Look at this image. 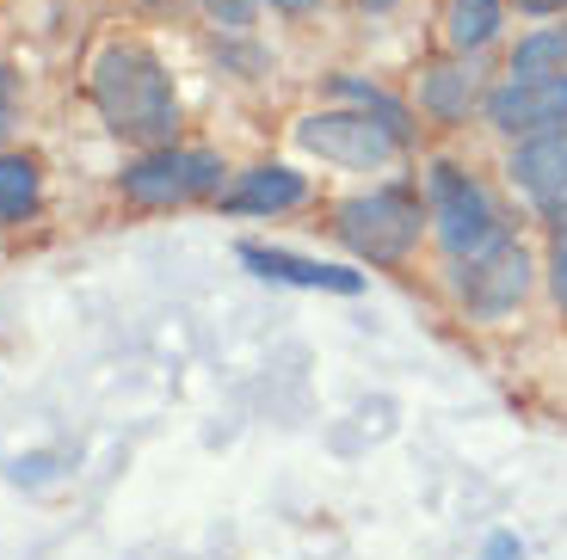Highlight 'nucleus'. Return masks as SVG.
Wrapping results in <instances>:
<instances>
[{
  "mask_svg": "<svg viewBox=\"0 0 567 560\" xmlns=\"http://www.w3.org/2000/svg\"><path fill=\"white\" fill-rule=\"evenodd\" d=\"M518 554H525V548H518V536H494L482 560H518Z\"/></svg>",
  "mask_w": 567,
  "mask_h": 560,
  "instance_id": "17",
  "label": "nucleus"
},
{
  "mask_svg": "<svg viewBox=\"0 0 567 560\" xmlns=\"http://www.w3.org/2000/svg\"><path fill=\"white\" fill-rule=\"evenodd\" d=\"M223 185V160L198 155V148H155L124 173V197L130 204H148V210H167V204H192V197L216 191Z\"/></svg>",
  "mask_w": 567,
  "mask_h": 560,
  "instance_id": "3",
  "label": "nucleus"
},
{
  "mask_svg": "<svg viewBox=\"0 0 567 560\" xmlns=\"http://www.w3.org/2000/svg\"><path fill=\"white\" fill-rule=\"evenodd\" d=\"M241 266H254L259 278L271 283H297V290H333V295H358L364 278L340 266H315V259H297V252H278V247H241Z\"/></svg>",
  "mask_w": 567,
  "mask_h": 560,
  "instance_id": "8",
  "label": "nucleus"
},
{
  "mask_svg": "<svg viewBox=\"0 0 567 560\" xmlns=\"http://www.w3.org/2000/svg\"><path fill=\"white\" fill-rule=\"evenodd\" d=\"M512 185H525L530 197H567V124L537 129V136L512 155Z\"/></svg>",
  "mask_w": 567,
  "mask_h": 560,
  "instance_id": "9",
  "label": "nucleus"
},
{
  "mask_svg": "<svg viewBox=\"0 0 567 560\" xmlns=\"http://www.w3.org/2000/svg\"><path fill=\"white\" fill-rule=\"evenodd\" d=\"M364 7H389V0H364Z\"/></svg>",
  "mask_w": 567,
  "mask_h": 560,
  "instance_id": "21",
  "label": "nucleus"
},
{
  "mask_svg": "<svg viewBox=\"0 0 567 560\" xmlns=\"http://www.w3.org/2000/svg\"><path fill=\"white\" fill-rule=\"evenodd\" d=\"M525 290H530V259H525V247L518 240H506L499 235L494 247H482V252H468V266H463V302L475 314H506V309H518L525 302Z\"/></svg>",
  "mask_w": 567,
  "mask_h": 560,
  "instance_id": "6",
  "label": "nucleus"
},
{
  "mask_svg": "<svg viewBox=\"0 0 567 560\" xmlns=\"http://www.w3.org/2000/svg\"><path fill=\"white\" fill-rule=\"evenodd\" d=\"M204 13H210L223 31H241V25H254L259 0H204Z\"/></svg>",
  "mask_w": 567,
  "mask_h": 560,
  "instance_id": "15",
  "label": "nucleus"
},
{
  "mask_svg": "<svg viewBox=\"0 0 567 560\" xmlns=\"http://www.w3.org/2000/svg\"><path fill=\"white\" fill-rule=\"evenodd\" d=\"M543 74H567V31H543L512 50V81H543Z\"/></svg>",
  "mask_w": 567,
  "mask_h": 560,
  "instance_id": "11",
  "label": "nucleus"
},
{
  "mask_svg": "<svg viewBox=\"0 0 567 560\" xmlns=\"http://www.w3.org/2000/svg\"><path fill=\"white\" fill-rule=\"evenodd\" d=\"M432 197H439V235H444V247H451L456 259L494 247V240L506 235L494 197L468 179L463 167H432Z\"/></svg>",
  "mask_w": 567,
  "mask_h": 560,
  "instance_id": "4",
  "label": "nucleus"
},
{
  "mask_svg": "<svg viewBox=\"0 0 567 560\" xmlns=\"http://www.w3.org/2000/svg\"><path fill=\"white\" fill-rule=\"evenodd\" d=\"M297 142L321 160H340V167H377V160L395 155V129L370 124V112H321L302 117Z\"/></svg>",
  "mask_w": 567,
  "mask_h": 560,
  "instance_id": "5",
  "label": "nucleus"
},
{
  "mask_svg": "<svg viewBox=\"0 0 567 560\" xmlns=\"http://www.w3.org/2000/svg\"><path fill=\"white\" fill-rule=\"evenodd\" d=\"M555 271H561V283H567V204L555 210Z\"/></svg>",
  "mask_w": 567,
  "mask_h": 560,
  "instance_id": "16",
  "label": "nucleus"
},
{
  "mask_svg": "<svg viewBox=\"0 0 567 560\" xmlns=\"http://www.w3.org/2000/svg\"><path fill=\"white\" fill-rule=\"evenodd\" d=\"M93 98H100V117L112 124V136H124V142L167 148L173 129H179L173 74L161 69L142 43H112V50H100V62H93Z\"/></svg>",
  "mask_w": 567,
  "mask_h": 560,
  "instance_id": "1",
  "label": "nucleus"
},
{
  "mask_svg": "<svg viewBox=\"0 0 567 560\" xmlns=\"http://www.w3.org/2000/svg\"><path fill=\"white\" fill-rule=\"evenodd\" d=\"M31 204H38V160L7 155L0 160V222H19Z\"/></svg>",
  "mask_w": 567,
  "mask_h": 560,
  "instance_id": "13",
  "label": "nucleus"
},
{
  "mask_svg": "<svg viewBox=\"0 0 567 560\" xmlns=\"http://www.w3.org/2000/svg\"><path fill=\"white\" fill-rule=\"evenodd\" d=\"M487 117L506 136H537V129L567 124V74H543V81H506L487 98Z\"/></svg>",
  "mask_w": 567,
  "mask_h": 560,
  "instance_id": "7",
  "label": "nucleus"
},
{
  "mask_svg": "<svg viewBox=\"0 0 567 560\" xmlns=\"http://www.w3.org/2000/svg\"><path fill=\"white\" fill-rule=\"evenodd\" d=\"M468 98H475V81L463 69H432L425 74V105L439 117H468Z\"/></svg>",
  "mask_w": 567,
  "mask_h": 560,
  "instance_id": "14",
  "label": "nucleus"
},
{
  "mask_svg": "<svg viewBox=\"0 0 567 560\" xmlns=\"http://www.w3.org/2000/svg\"><path fill=\"white\" fill-rule=\"evenodd\" d=\"M7 124H13V74L0 69V136H7Z\"/></svg>",
  "mask_w": 567,
  "mask_h": 560,
  "instance_id": "18",
  "label": "nucleus"
},
{
  "mask_svg": "<svg viewBox=\"0 0 567 560\" xmlns=\"http://www.w3.org/2000/svg\"><path fill=\"white\" fill-rule=\"evenodd\" d=\"M561 302H567V283H561Z\"/></svg>",
  "mask_w": 567,
  "mask_h": 560,
  "instance_id": "22",
  "label": "nucleus"
},
{
  "mask_svg": "<svg viewBox=\"0 0 567 560\" xmlns=\"http://www.w3.org/2000/svg\"><path fill=\"white\" fill-rule=\"evenodd\" d=\"M309 197V185H302V173L290 167H254L235 191L223 197L235 216H271V210H290V204H302Z\"/></svg>",
  "mask_w": 567,
  "mask_h": 560,
  "instance_id": "10",
  "label": "nucleus"
},
{
  "mask_svg": "<svg viewBox=\"0 0 567 560\" xmlns=\"http://www.w3.org/2000/svg\"><path fill=\"white\" fill-rule=\"evenodd\" d=\"M340 235L370 266H401L413 252V240H420V210L401 191L352 197V204H340Z\"/></svg>",
  "mask_w": 567,
  "mask_h": 560,
  "instance_id": "2",
  "label": "nucleus"
},
{
  "mask_svg": "<svg viewBox=\"0 0 567 560\" xmlns=\"http://www.w3.org/2000/svg\"><path fill=\"white\" fill-rule=\"evenodd\" d=\"M525 13H567V0H525Z\"/></svg>",
  "mask_w": 567,
  "mask_h": 560,
  "instance_id": "19",
  "label": "nucleus"
},
{
  "mask_svg": "<svg viewBox=\"0 0 567 560\" xmlns=\"http://www.w3.org/2000/svg\"><path fill=\"white\" fill-rule=\"evenodd\" d=\"M278 7H284V13H309L315 0H278Z\"/></svg>",
  "mask_w": 567,
  "mask_h": 560,
  "instance_id": "20",
  "label": "nucleus"
},
{
  "mask_svg": "<svg viewBox=\"0 0 567 560\" xmlns=\"http://www.w3.org/2000/svg\"><path fill=\"white\" fill-rule=\"evenodd\" d=\"M506 19V0H456L451 7V43L456 50H482Z\"/></svg>",
  "mask_w": 567,
  "mask_h": 560,
  "instance_id": "12",
  "label": "nucleus"
}]
</instances>
